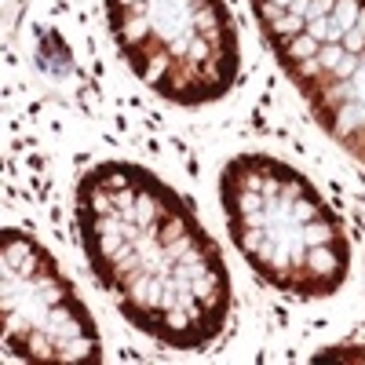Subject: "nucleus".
<instances>
[{
	"mask_svg": "<svg viewBox=\"0 0 365 365\" xmlns=\"http://www.w3.org/2000/svg\"><path fill=\"white\" fill-rule=\"evenodd\" d=\"M77 227L99 285L139 332L175 351L220 340L230 274L168 182L128 161L96 165L77 187Z\"/></svg>",
	"mask_w": 365,
	"mask_h": 365,
	"instance_id": "f257e3e1",
	"label": "nucleus"
},
{
	"mask_svg": "<svg viewBox=\"0 0 365 365\" xmlns=\"http://www.w3.org/2000/svg\"><path fill=\"white\" fill-rule=\"evenodd\" d=\"M220 201L237 252L267 285L322 299L347 282V234L292 165L270 154H237L220 175Z\"/></svg>",
	"mask_w": 365,
	"mask_h": 365,
	"instance_id": "f03ea898",
	"label": "nucleus"
},
{
	"mask_svg": "<svg viewBox=\"0 0 365 365\" xmlns=\"http://www.w3.org/2000/svg\"><path fill=\"white\" fill-rule=\"evenodd\" d=\"M106 22L132 73L168 103H216L237 81L241 48L223 0H106Z\"/></svg>",
	"mask_w": 365,
	"mask_h": 365,
	"instance_id": "7ed1b4c3",
	"label": "nucleus"
},
{
	"mask_svg": "<svg viewBox=\"0 0 365 365\" xmlns=\"http://www.w3.org/2000/svg\"><path fill=\"white\" fill-rule=\"evenodd\" d=\"M0 278L4 347L15 358L70 365H91L103 358V336L91 311L37 237L11 227L0 234Z\"/></svg>",
	"mask_w": 365,
	"mask_h": 365,
	"instance_id": "20e7f679",
	"label": "nucleus"
},
{
	"mask_svg": "<svg viewBox=\"0 0 365 365\" xmlns=\"http://www.w3.org/2000/svg\"><path fill=\"white\" fill-rule=\"evenodd\" d=\"M252 11L299 96L365 51V0H252Z\"/></svg>",
	"mask_w": 365,
	"mask_h": 365,
	"instance_id": "39448f33",
	"label": "nucleus"
}]
</instances>
